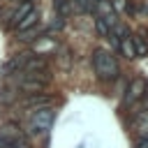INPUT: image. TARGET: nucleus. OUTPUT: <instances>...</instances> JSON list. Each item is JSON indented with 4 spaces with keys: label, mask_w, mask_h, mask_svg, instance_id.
<instances>
[{
    "label": "nucleus",
    "mask_w": 148,
    "mask_h": 148,
    "mask_svg": "<svg viewBox=\"0 0 148 148\" xmlns=\"http://www.w3.org/2000/svg\"><path fill=\"white\" fill-rule=\"evenodd\" d=\"M146 42H148V39H146Z\"/></svg>",
    "instance_id": "20"
},
{
    "label": "nucleus",
    "mask_w": 148,
    "mask_h": 148,
    "mask_svg": "<svg viewBox=\"0 0 148 148\" xmlns=\"http://www.w3.org/2000/svg\"><path fill=\"white\" fill-rule=\"evenodd\" d=\"M146 92V81L143 79H134L127 86V95H125V104H136Z\"/></svg>",
    "instance_id": "5"
},
{
    "label": "nucleus",
    "mask_w": 148,
    "mask_h": 148,
    "mask_svg": "<svg viewBox=\"0 0 148 148\" xmlns=\"http://www.w3.org/2000/svg\"><path fill=\"white\" fill-rule=\"evenodd\" d=\"M51 76L49 72H35V74H28V72H21V79H18V88L30 92V95H37L42 90H46Z\"/></svg>",
    "instance_id": "2"
},
{
    "label": "nucleus",
    "mask_w": 148,
    "mask_h": 148,
    "mask_svg": "<svg viewBox=\"0 0 148 148\" xmlns=\"http://www.w3.org/2000/svg\"><path fill=\"white\" fill-rule=\"evenodd\" d=\"M92 67L102 81H113L120 74V65H118L116 56H111V51H104V49H97L92 53Z\"/></svg>",
    "instance_id": "1"
},
{
    "label": "nucleus",
    "mask_w": 148,
    "mask_h": 148,
    "mask_svg": "<svg viewBox=\"0 0 148 148\" xmlns=\"http://www.w3.org/2000/svg\"><path fill=\"white\" fill-rule=\"evenodd\" d=\"M132 130L139 136H148V111H136V116L132 120Z\"/></svg>",
    "instance_id": "8"
},
{
    "label": "nucleus",
    "mask_w": 148,
    "mask_h": 148,
    "mask_svg": "<svg viewBox=\"0 0 148 148\" xmlns=\"http://www.w3.org/2000/svg\"><path fill=\"white\" fill-rule=\"evenodd\" d=\"M95 30L99 32V37H109L111 35V25L104 18H95Z\"/></svg>",
    "instance_id": "14"
},
{
    "label": "nucleus",
    "mask_w": 148,
    "mask_h": 148,
    "mask_svg": "<svg viewBox=\"0 0 148 148\" xmlns=\"http://www.w3.org/2000/svg\"><path fill=\"white\" fill-rule=\"evenodd\" d=\"M37 21H39V12H37V9H32V12H30V14H28V16H25L16 28H14V30H16V32H25V30L35 28V25H37Z\"/></svg>",
    "instance_id": "11"
},
{
    "label": "nucleus",
    "mask_w": 148,
    "mask_h": 148,
    "mask_svg": "<svg viewBox=\"0 0 148 148\" xmlns=\"http://www.w3.org/2000/svg\"><path fill=\"white\" fill-rule=\"evenodd\" d=\"M32 9H35V7H32V2H30V0H25V2H23V5L12 14V23H9V25H12V28H16V25H18V23H21V21L32 12Z\"/></svg>",
    "instance_id": "10"
},
{
    "label": "nucleus",
    "mask_w": 148,
    "mask_h": 148,
    "mask_svg": "<svg viewBox=\"0 0 148 148\" xmlns=\"http://www.w3.org/2000/svg\"><path fill=\"white\" fill-rule=\"evenodd\" d=\"M53 7L60 12V16L62 14H67L69 9H72V0H53Z\"/></svg>",
    "instance_id": "15"
},
{
    "label": "nucleus",
    "mask_w": 148,
    "mask_h": 148,
    "mask_svg": "<svg viewBox=\"0 0 148 148\" xmlns=\"http://www.w3.org/2000/svg\"><path fill=\"white\" fill-rule=\"evenodd\" d=\"M0 148H30V141L16 125L9 123L0 127Z\"/></svg>",
    "instance_id": "3"
},
{
    "label": "nucleus",
    "mask_w": 148,
    "mask_h": 148,
    "mask_svg": "<svg viewBox=\"0 0 148 148\" xmlns=\"http://www.w3.org/2000/svg\"><path fill=\"white\" fill-rule=\"evenodd\" d=\"M28 58H30V53H21V56H14L12 60H7V62H5V67H2V74H5V76H9V74H14V72H21Z\"/></svg>",
    "instance_id": "6"
},
{
    "label": "nucleus",
    "mask_w": 148,
    "mask_h": 148,
    "mask_svg": "<svg viewBox=\"0 0 148 148\" xmlns=\"http://www.w3.org/2000/svg\"><path fill=\"white\" fill-rule=\"evenodd\" d=\"M51 97L49 95H30L25 102H23V106L25 109H49L51 106Z\"/></svg>",
    "instance_id": "9"
},
{
    "label": "nucleus",
    "mask_w": 148,
    "mask_h": 148,
    "mask_svg": "<svg viewBox=\"0 0 148 148\" xmlns=\"http://www.w3.org/2000/svg\"><path fill=\"white\" fill-rule=\"evenodd\" d=\"M39 32H37V25L35 28H30V30H25V32H21V37L18 39H23V42H30V39H35Z\"/></svg>",
    "instance_id": "16"
},
{
    "label": "nucleus",
    "mask_w": 148,
    "mask_h": 148,
    "mask_svg": "<svg viewBox=\"0 0 148 148\" xmlns=\"http://www.w3.org/2000/svg\"><path fill=\"white\" fill-rule=\"evenodd\" d=\"M21 72H28V74H35V72H49V62H46L44 58H35V56L30 53V58L25 60V65H23Z\"/></svg>",
    "instance_id": "7"
},
{
    "label": "nucleus",
    "mask_w": 148,
    "mask_h": 148,
    "mask_svg": "<svg viewBox=\"0 0 148 148\" xmlns=\"http://www.w3.org/2000/svg\"><path fill=\"white\" fill-rule=\"evenodd\" d=\"M132 44H134V53H136V58L148 56V42H146V37H143V32L134 35V37H132Z\"/></svg>",
    "instance_id": "12"
},
{
    "label": "nucleus",
    "mask_w": 148,
    "mask_h": 148,
    "mask_svg": "<svg viewBox=\"0 0 148 148\" xmlns=\"http://www.w3.org/2000/svg\"><path fill=\"white\" fill-rule=\"evenodd\" d=\"M141 12L148 16V0H143V5H141Z\"/></svg>",
    "instance_id": "19"
},
{
    "label": "nucleus",
    "mask_w": 148,
    "mask_h": 148,
    "mask_svg": "<svg viewBox=\"0 0 148 148\" xmlns=\"http://www.w3.org/2000/svg\"><path fill=\"white\" fill-rule=\"evenodd\" d=\"M134 148H148V136H139L136 139V146Z\"/></svg>",
    "instance_id": "17"
},
{
    "label": "nucleus",
    "mask_w": 148,
    "mask_h": 148,
    "mask_svg": "<svg viewBox=\"0 0 148 148\" xmlns=\"http://www.w3.org/2000/svg\"><path fill=\"white\" fill-rule=\"evenodd\" d=\"M118 51H120L125 58H136V53H134V44H132V37H127V39H120V46H118Z\"/></svg>",
    "instance_id": "13"
},
{
    "label": "nucleus",
    "mask_w": 148,
    "mask_h": 148,
    "mask_svg": "<svg viewBox=\"0 0 148 148\" xmlns=\"http://www.w3.org/2000/svg\"><path fill=\"white\" fill-rule=\"evenodd\" d=\"M53 125V111L51 109H37L30 116V130L35 134H46Z\"/></svg>",
    "instance_id": "4"
},
{
    "label": "nucleus",
    "mask_w": 148,
    "mask_h": 148,
    "mask_svg": "<svg viewBox=\"0 0 148 148\" xmlns=\"http://www.w3.org/2000/svg\"><path fill=\"white\" fill-rule=\"evenodd\" d=\"M141 99H143V102H141V109H143V111H148V92H143V97H141Z\"/></svg>",
    "instance_id": "18"
}]
</instances>
